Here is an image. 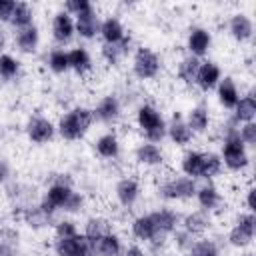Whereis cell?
<instances>
[{"instance_id":"cell-7","label":"cell","mask_w":256,"mask_h":256,"mask_svg":"<svg viewBox=\"0 0 256 256\" xmlns=\"http://www.w3.org/2000/svg\"><path fill=\"white\" fill-rule=\"evenodd\" d=\"M160 66H162L160 56L154 50H150L146 46H138L134 50L132 72H134V76L138 80H152V78H156L158 72H160Z\"/></svg>"},{"instance_id":"cell-3","label":"cell","mask_w":256,"mask_h":256,"mask_svg":"<svg viewBox=\"0 0 256 256\" xmlns=\"http://www.w3.org/2000/svg\"><path fill=\"white\" fill-rule=\"evenodd\" d=\"M136 124L140 128V132L144 134L146 142L152 144H160L166 138V120L160 114V110L154 104H140L136 110Z\"/></svg>"},{"instance_id":"cell-49","label":"cell","mask_w":256,"mask_h":256,"mask_svg":"<svg viewBox=\"0 0 256 256\" xmlns=\"http://www.w3.org/2000/svg\"><path fill=\"white\" fill-rule=\"evenodd\" d=\"M0 256H14V250L10 246H6V244L0 242Z\"/></svg>"},{"instance_id":"cell-41","label":"cell","mask_w":256,"mask_h":256,"mask_svg":"<svg viewBox=\"0 0 256 256\" xmlns=\"http://www.w3.org/2000/svg\"><path fill=\"white\" fill-rule=\"evenodd\" d=\"M76 234H78V226H76L74 220L62 218V220L54 222V236L56 238H70V236H76Z\"/></svg>"},{"instance_id":"cell-31","label":"cell","mask_w":256,"mask_h":256,"mask_svg":"<svg viewBox=\"0 0 256 256\" xmlns=\"http://www.w3.org/2000/svg\"><path fill=\"white\" fill-rule=\"evenodd\" d=\"M184 120H186L188 128L192 130V134H204L210 128V112H208V108L204 104L192 106Z\"/></svg>"},{"instance_id":"cell-22","label":"cell","mask_w":256,"mask_h":256,"mask_svg":"<svg viewBox=\"0 0 256 256\" xmlns=\"http://www.w3.org/2000/svg\"><path fill=\"white\" fill-rule=\"evenodd\" d=\"M216 98H218V104L226 110H232L236 106V102L240 100V88L232 76L220 78V82L216 86Z\"/></svg>"},{"instance_id":"cell-6","label":"cell","mask_w":256,"mask_h":256,"mask_svg":"<svg viewBox=\"0 0 256 256\" xmlns=\"http://www.w3.org/2000/svg\"><path fill=\"white\" fill-rule=\"evenodd\" d=\"M256 234V216L254 212H240L234 226L228 232V244L234 248H248Z\"/></svg>"},{"instance_id":"cell-1","label":"cell","mask_w":256,"mask_h":256,"mask_svg":"<svg viewBox=\"0 0 256 256\" xmlns=\"http://www.w3.org/2000/svg\"><path fill=\"white\" fill-rule=\"evenodd\" d=\"M238 126L240 124H236L232 118L222 126L220 160H222V166H226L230 172H242L250 166V154L238 136Z\"/></svg>"},{"instance_id":"cell-39","label":"cell","mask_w":256,"mask_h":256,"mask_svg":"<svg viewBox=\"0 0 256 256\" xmlns=\"http://www.w3.org/2000/svg\"><path fill=\"white\" fill-rule=\"evenodd\" d=\"M20 74V60L14 58L12 54L2 52L0 54V78L4 80H14Z\"/></svg>"},{"instance_id":"cell-18","label":"cell","mask_w":256,"mask_h":256,"mask_svg":"<svg viewBox=\"0 0 256 256\" xmlns=\"http://www.w3.org/2000/svg\"><path fill=\"white\" fill-rule=\"evenodd\" d=\"M210 226H212V216L204 210H192L180 218V228H184L186 232H190L196 238L202 236L204 232H208Z\"/></svg>"},{"instance_id":"cell-17","label":"cell","mask_w":256,"mask_h":256,"mask_svg":"<svg viewBox=\"0 0 256 256\" xmlns=\"http://www.w3.org/2000/svg\"><path fill=\"white\" fill-rule=\"evenodd\" d=\"M222 78V70L216 62H210V60H204L200 64V70L196 74V80H194V86H198V90L202 92H210L218 86Z\"/></svg>"},{"instance_id":"cell-30","label":"cell","mask_w":256,"mask_h":256,"mask_svg":"<svg viewBox=\"0 0 256 256\" xmlns=\"http://www.w3.org/2000/svg\"><path fill=\"white\" fill-rule=\"evenodd\" d=\"M110 232H114L112 222H110V218H106L102 214H94V216L86 218V222H84V236L88 240H100Z\"/></svg>"},{"instance_id":"cell-13","label":"cell","mask_w":256,"mask_h":256,"mask_svg":"<svg viewBox=\"0 0 256 256\" xmlns=\"http://www.w3.org/2000/svg\"><path fill=\"white\" fill-rule=\"evenodd\" d=\"M212 46V34L204 28V26H192L188 30V36H186V50L190 56L194 58H202L204 54H208Z\"/></svg>"},{"instance_id":"cell-25","label":"cell","mask_w":256,"mask_h":256,"mask_svg":"<svg viewBox=\"0 0 256 256\" xmlns=\"http://www.w3.org/2000/svg\"><path fill=\"white\" fill-rule=\"evenodd\" d=\"M14 44H16V48H18L22 54H34V52L38 50V44H40V30H38V26L32 24V26H28V28L16 30Z\"/></svg>"},{"instance_id":"cell-11","label":"cell","mask_w":256,"mask_h":256,"mask_svg":"<svg viewBox=\"0 0 256 256\" xmlns=\"http://www.w3.org/2000/svg\"><path fill=\"white\" fill-rule=\"evenodd\" d=\"M140 194H142V188H140V182L132 176H124L116 182L114 186V196L118 200V204L122 208H132L136 206V202L140 200Z\"/></svg>"},{"instance_id":"cell-27","label":"cell","mask_w":256,"mask_h":256,"mask_svg":"<svg viewBox=\"0 0 256 256\" xmlns=\"http://www.w3.org/2000/svg\"><path fill=\"white\" fill-rule=\"evenodd\" d=\"M98 36L102 38V44H112V42H118L126 36V28L122 24V20L118 16H106L102 22H100V32Z\"/></svg>"},{"instance_id":"cell-16","label":"cell","mask_w":256,"mask_h":256,"mask_svg":"<svg viewBox=\"0 0 256 256\" xmlns=\"http://www.w3.org/2000/svg\"><path fill=\"white\" fill-rule=\"evenodd\" d=\"M76 34V26H74V18L66 12V10H60L54 14L52 18V38L58 42V44H68Z\"/></svg>"},{"instance_id":"cell-35","label":"cell","mask_w":256,"mask_h":256,"mask_svg":"<svg viewBox=\"0 0 256 256\" xmlns=\"http://www.w3.org/2000/svg\"><path fill=\"white\" fill-rule=\"evenodd\" d=\"M10 24L20 30V28H28L34 24V8L28 2H16L14 12L10 16Z\"/></svg>"},{"instance_id":"cell-45","label":"cell","mask_w":256,"mask_h":256,"mask_svg":"<svg viewBox=\"0 0 256 256\" xmlns=\"http://www.w3.org/2000/svg\"><path fill=\"white\" fill-rule=\"evenodd\" d=\"M14 6H16L14 0H0V22H10Z\"/></svg>"},{"instance_id":"cell-15","label":"cell","mask_w":256,"mask_h":256,"mask_svg":"<svg viewBox=\"0 0 256 256\" xmlns=\"http://www.w3.org/2000/svg\"><path fill=\"white\" fill-rule=\"evenodd\" d=\"M100 22H102V20H100L98 12H96L94 6H92L90 10H86V12L78 14V16H74L76 34H78L80 38H84V40H92V38H96L98 32H100Z\"/></svg>"},{"instance_id":"cell-21","label":"cell","mask_w":256,"mask_h":256,"mask_svg":"<svg viewBox=\"0 0 256 256\" xmlns=\"http://www.w3.org/2000/svg\"><path fill=\"white\" fill-rule=\"evenodd\" d=\"M228 32L236 42H248L254 36V22L248 14L236 12L228 22Z\"/></svg>"},{"instance_id":"cell-2","label":"cell","mask_w":256,"mask_h":256,"mask_svg":"<svg viewBox=\"0 0 256 256\" xmlns=\"http://www.w3.org/2000/svg\"><path fill=\"white\" fill-rule=\"evenodd\" d=\"M94 122V114H92V108L88 106H74L70 110H66L60 118H58V124H56V132L68 140V142H74V140H80L86 136V132L90 130Z\"/></svg>"},{"instance_id":"cell-4","label":"cell","mask_w":256,"mask_h":256,"mask_svg":"<svg viewBox=\"0 0 256 256\" xmlns=\"http://www.w3.org/2000/svg\"><path fill=\"white\" fill-rule=\"evenodd\" d=\"M72 192H74V188H72L70 176L68 174H54L50 184H48V188H46V192H44V196L40 198L38 204H40V208L46 214L54 216L58 210L64 208V204L68 202Z\"/></svg>"},{"instance_id":"cell-29","label":"cell","mask_w":256,"mask_h":256,"mask_svg":"<svg viewBox=\"0 0 256 256\" xmlns=\"http://www.w3.org/2000/svg\"><path fill=\"white\" fill-rule=\"evenodd\" d=\"M130 232H132L134 238H138L142 242H148V244H154V240H156V226H154L150 214L136 216L130 222Z\"/></svg>"},{"instance_id":"cell-9","label":"cell","mask_w":256,"mask_h":256,"mask_svg":"<svg viewBox=\"0 0 256 256\" xmlns=\"http://www.w3.org/2000/svg\"><path fill=\"white\" fill-rule=\"evenodd\" d=\"M92 114H94V120L102 124H116L122 116V102L116 94H106L92 108Z\"/></svg>"},{"instance_id":"cell-19","label":"cell","mask_w":256,"mask_h":256,"mask_svg":"<svg viewBox=\"0 0 256 256\" xmlns=\"http://www.w3.org/2000/svg\"><path fill=\"white\" fill-rule=\"evenodd\" d=\"M134 160L140 164V166H146V168H158L164 164V152L158 144H152V142H142L136 146L134 150Z\"/></svg>"},{"instance_id":"cell-46","label":"cell","mask_w":256,"mask_h":256,"mask_svg":"<svg viewBox=\"0 0 256 256\" xmlns=\"http://www.w3.org/2000/svg\"><path fill=\"white\" fill-rule=\"evenodd\" d=\"M12 176V166L6 158H0V184H6Z\"/></svg>"},{"instance_id":"cell-8","label":"cell","mask_w":256,"mask_h":256,"mask_svg":"<svg viewBox=\"0 0 256 256\" xmlns=\"http://www.w3.org/2000/svg\"><path fill=\"white\" fill-rule=\"evenodd\" d=\"M26 136L34 144H46L56 136V124L42 114H34L26 122Z\"/></svg>"},{"instance_id":"cell-38","label":"cell","mask_w":256,"mask_h":256,"mask_svg":"<svg viewBox=\"0 0 256 256\" xmlns=\"http://www.w3.org/2000/svg\"><path fill=\"white\" fill-rule=\"evenodd\" d=\"M186 256H220V248L210 238H196V242L186 252Z\"/></svg>"},{"instance_id":"cell-37","label":"cell","mask_w":256,"mask_h":256,"mask_svg":"<svg viewBox=\"0 0 256 256\" xmlns=\"http://www.w3.org/2000/svg\"><path fill=\"white\" fill-rule=\"evenodd\" d=\"M46 64L48 68L54 72V74H64L70 70V64H68V52L64 48H52L48 58H46Z\"/></svg>"},{"instance_id":"cell-51","label":"cell","mask_w":256,"mask_h":256,"mask_svg":"<svg viewBox=\"0 0 256 256\" xmlns=\"http://www.w3.org/2000/svg\"><path fill=\"white\" fill-rule=\"evenodd\" d=\"M246 256H254V254H246Z\"/></svg>"},{"instance_id":"cell-26","label":"cell","mask_w":256,"mask_h":256,"mask_svg":"<svg viewBox=\"0 0 256 256\" xmlns=\"http://www.w3.org/2000/svg\"><path fill=\"white\" fill-rule=\"evenodd\" d=\"M254 118H256V98H254V94L252 92L240 94V100L232 108V120L236 124H246V122H254Z\"/></svg>"},{"instance_id":"cell-10","label":"cell","mask_w":256,"mask_h":256,"mask_svg":"<svg viewBox=\"0 0 256 256\" xmlns=\"http://www.w3.org/2000/svg\"><path fill=\"white\" fill-rule=\"evenodd\" d=\"M132 44H134L132 36L126 34V36H124L122 40H118V42L102 44L100 56H102V60H104L108 66H120V64L128 58V54L132 52Z\"/></svg>"},{"instance_id":"cell-24","label":"cell","mask_w":256,"mask_h":256,"mask_svg":"<svg viewBox=\"0 0 256 256\" xmlns=\"http://www.w3.org/2000/svg\"><path fill=\"white\" fill-rule=\"evenodd\" d=\"M120 138H118V134L116 132H104V134H100L98 138H96V142H94V150H96V154L100 156V158H104V160H114V158H118L120 156Z\"/></svg>"},{"instance_id":"cell-44","label":"cell","mask_w":256,"mask_h":256,"mask_svg":"<svg viewBox=\"0 0 256 256\" xmlns=\"http://www.w3.org/2000/svg\"><path fill=\"white\" fill-rule=\"evenodd\" d=\"M92 8V4L88 2V0H66L64 2V10L74 18V16H78V14H82V12H86V10H90Z\"/></svg>"},{"instance_id":"cell-48","label":"cell","mask_w":256,"mask_h":256,"mask_svg":"<svg viewBox=\"0 0 256 256\" xmlns=\"http://www.w3.org/2000/svg\"><path fill=\"white\" fill-rule=\"evenodd\" d=\"M122 256H148V254L138 244H132V246H128V248L122 250Z\"/></svg>"},{"instance_id":"cell-50","label":"cell","mask_w":256,"mask_h":256,"mask_svg":"<svg viewBox=\"0 0 256 256\" xmlns=\"http://www.w3.org/2000/svg\"><path fill=\"white\" fill-rule=\"evenodd\" d=\"M4 46H6V32H4V28L0 26V54H2Z\"/></svg>"},{"instance_id":"cell-40","label":"cell","mask_w":256,"mask_h":256,"mask_svg":"<svg viewBox=\"0 0 256 256\" xmlns=\"http://www.w3.org/2000/svg\"><path fill=\"white\" fill-rule=\"evenodd\" d=\"M172 242H174V246H176V250H180V252H188L190 248H192V244L196 242V236H192L190 232H186L184 228H176L172 234Z\"/></svg>"},{"instance_id":"cell-47","label":"cell","mask_w":256,"mask_h":256,"mask_svg":"<svg viewBox=\"0 0 256 256\" xmlns=\"http://www.w3.org/2000/svg\"><path fill=\"white\" fill-rule=\"evenodd\" d=\"M254 188L252 186H248V190H246V196H244V206H246V212H254L256 210V204H254Z\"/></svg>"},{"instance_id":"cell-34","label":"cell","mask_w":256,"mask_h":256,"mask_svg":"<svg viewBox=\"0 0 256 256\" xmlns=\"http://www.w3.org/2000/svg\"><path fill=\"white\" fill-rule=\"evenodd\" d=\"M200 64H202L200 58H194V56H190V54L184 56V58L178 62V66H176L178 78H180L186 86H192L194 80H196V74H198V70H200Z\"/></svg>"},{"instance_id":"cell-20","label":"cell","mask_w":256,"mask_h":256,"mask_svg":"<svg viewBox=\"0 0 256 256\" xmlns=\"http://www.w3.org/2000/svg\"><path fill=\"white\" fill-rule=\"evenodd\" d=\"M122 238L116 232H110L100 240H90V256H122Z\"/></svg>"},{"instance_id":"cell-14","label":"cell","mask_w":256,"mask_h":256,"mask_svg":"<svg viewBox=\"0 0 256 256\" xmlns=\"http://www.w3.org/2000/svg\"><path fill=\"white\" fill-rule=\"evenodd\" d=\"M200 210L212 214V212H218L222 206H224V198H222V192L212 184V182H206L202 186L196 188V194H194Z\"/></svg>"},{"instance_id":"cell-36","label":"cell","mask_w":256,"mask_h":256,"mask_svg":"<svg viewBox=\"0 0 256 256\" xmlns=\"http://www.w3.org/2000/svg\"><path fill=\"white\" fill-rule=\"evenodd\" d=\"M200 158L202 152L200 150H186L180 158V170L184 176L188 178H200Z\"/></svg>"},{"instance_id":"cell-32","label":"cell","mask_w":256,"mask_h":256,"mask_svg":"<svg viewBox=\"0 0 256 256\" xmlns=\"http://www.w3.org/2000/svg\"><path fill=\"white\" fill-rule=\"evenodd\" d=\"M20 218H22L30 228H34V230L46 228V226H50L52 220H54V216H52V214H46V212L40 208V204H30V206L22 208V210H20Z\"/></svg>"},{"instance_id":"cell-42","label":"cell","mask_w":256,"mask_h":256,"mask_svg":"<svg viewBox=\"0 0 256 256\" xmlns=\"http://www.w3.org/2000/svg\"><path fill=\"white\" fill-rule=\"evenodd\" d=\"M238 136L244 142L246 148H254L256 146V122H246L238 126Z\"/></svg>"},{"instance_id":"cell-28","label":"cell","mask_w":256,"mask_h":256,"mask_svg":"<svg viewBox=\"0 0 256 256\" xmlns=\"http://www.w3.org/2000/svg\"><path fill=\"white\" fill-rule=\"evenodd\" d=\"M68 64H70V70H74L78 76H86L94 68L92 56L84 46H74L68 50Z\"/></svg>"},{"instance_id":"cell-23","label":"cell","mask_w":256,"mask_h":256,"mask_svg":"<svg viewBox=\"0 0 256 256\" xmlns=\"http://www.w3.org/2000/svg\"><path fill=\"white\" fill-rule=\"evenodd\" d=\"M166 136H168V138L172 140V144H176V146H188V144L192 142V138H194V134H192V130L188 128L186 120H184L182 116H178V114H174L172 120L166 124Z\"/></svg>"},{"instance_id":"cell-5","label":"cell","mask_w":256,"mask_h":256,"mask_svg":"<svg viewBox=\"0 0 256 256\" xmlns=\"http://www.w3.org/2000/svg\"><path fill=\"white\" fill-rule=\"evenodd\" d=\"M196 180L188 176H168L160 182L158 186V196L170 202H180V200H190L196 194Z\"/></svg>"},{"instance_id":"cell-43","label":"cell","mask_w":256,"mask_h":256,"mask_svg":"<svg viewBox=\"0 0 256 256\" xmlns=\"http://www.w3.org/2000/svg\"><path fill=\"white\" fill-rule=\"evenodd\" d=\"M84 204H86V200H84L82 192H76V190H74V192L70 194L68 202L64 204L62 212H68V214H76V212H82V210H84Z\"/></svg>"},{"instance_id":"cell-12","label":"cell","mask_w":256,"mask_h":256,"mask_svg":"<svg viewBox=\"0 0 256 256\" xmlns=\"http://www.w3.org/2000/svg\"><path fill=\"white\" fill-rule=\"evenodd\" d=\"M54 252L56 256H90V240L80 232L70 238H56Z\"/></svg>"},{"instance_id":"cell-33","label":"cell","mask_w":256,"mask_h":256,"mask_svg":"<svg viewBox=\"0 0 256 256\" xmlns=\"http://www.w3.org/2000/svg\"><path fill=\"white\" fill-rule=\"evenodd\" d=\"M222 160H220V154L212 152V150H206L202 152V158H200V178L202 180H212L216 178L220 172H222Z\"/></svg>"}]
</instances>
